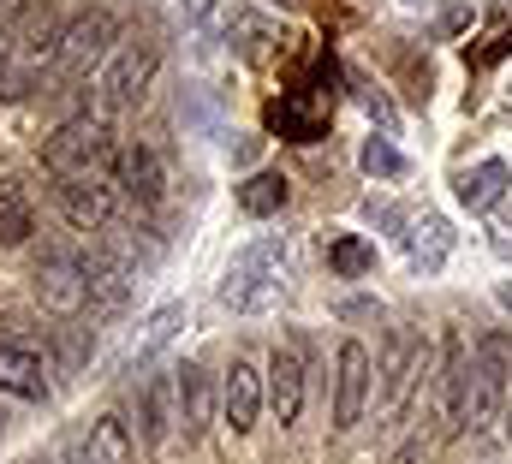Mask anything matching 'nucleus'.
Returning <instances> with one entry per match:
<instances>
[{
  "label": "nucleus",
  "mask_w": 512,
  "mask_h": 464,
  "mask_svg": "<svg viewBox=\"0 0 512 464\" xmlns=\"http://www.w3.org/2000/svg\"><path fill=\"white\" fill-rule=\"evenodd\" d=\"M280 292H286V238H280V232H262V238H251V244L227 262V274H221V304H227L233 316H262V310L280 304Z\"/></svg>",
  "instance_id": "f257e3e1"
},
{
  "label": "nucleus",
  "mask_w": 512,
  "mask_h": 464,
  "mask_svg": "<svg viewBox=\"0 0 512 464\" xmlns=\"http://www.w3.org/2000/svg\"><path fill=\"white\" fill-rule=\"evenodd\" d=\"M114 125L102 114H78L66 119L48 143H42V167L54 179H90V173H108L114 167Z\"/></svg>",
  "instance_id": "f03ea898"
},
{
  "label": "nucleus",
  "mask_w": 512,
  "mask_h": 464,
  "mask_svg": "<svg viewBox=\"0 0 512 464\" xmlns=\"http://www.w3.org/2000/svg\"><path fill=\"white\" fill-rule=\"evenodd\" d=\"M507 375H512V340H507V334H483V340H477V351H471V387H465L459 435H465V429H489V423L501 417Z\"/></svg>",
  "instance_id": "7ed1b4c3"
},
{
  "label": "nucleus",
  "mask_w": 512,
  "mask_h": 464,
  "mask_svg": "<svg viewBox=\"0 0 512 464\" xmlns=\"http://www.w3.org/2000/svg\"><path fill=\"white\" fill-rule=\"evenodd\" d=\"M114 36H120V24H114V12H78L72 24H60V48H54V78H90L96 66H108V54H114Z\"/></svg>",
  "instance_id": "20e7f679"
},
{
  "label": "nucleus",
  "mask_w": 512,
  "mask_h": 464,
  "mask_svg": "<svg viewBox=\"0 0 512 464\" xmlns=\"http://www.w3.org/2000/svg\"><path fill=\"white\" fill-rule=\"evenodd\" d=\"M149 78H155V48L149 42H126V48H114L108 54V66H102V78H96V114H126L143 102V90H149Z\"/></svg>",
  "instance_id": "39448f33"
},
{
  "label": "nucleus",
  "mask_w": 512,
  "mask_h": 464,
  "mask_svg": "<svg viewBox=\"0 0 512 464\" xmlns=\"http://www.w3.org/2000/svg\"><path fill=\"white\" fill-rule=\"evenodd\" d=\"M429 375V346L411 334V328H393L387 334V357H382V411L393 417L405 399H411V387Z\"/></svg>",
  "instance_id": "423d86ee"
},
{
  "label": "nucleus",
  "mask_w": 512,
  "mask_h": 464,
  "mask_svg": "<svg viewBox=\"0 0 512 464\" xmlns=\"http://www.w3.org/2000/svg\"><path fill=\"white\" fill-rule=\"evenodd\" d=\"M36 304L48 316H84L90 310V274L84 256H48L36 268Z\"/></svg>",
  "instance_id": "0eeeda50"
},
{
  "label": "nucleus",
  "mask_w": 512,
  "mask_h": 464,
  "mask_svg": "<svg viewBox=\"0 0 512 464\" xmlns=\"http://www.w3.org/2000/svg\"><path fill=\"white\" fill-rule=\"evenodd\" d=\"M370 375H376L370 351L358 340H346L340 357H334V429H358V417L370 405Z\"/></svg>",
  "instance_id": "6e6552de"
},
{
  "label": "nucleus",
  "mask_w": 512,
  "mask_h": 464,
  "mask_svg": "<svg viewBox=\"0 0 512 464\" xmlns=\"http://www.w3.org/2000/svg\"><path fill=\"white\" fill-rule=\"evenodd\" d=\"M114 185L126 191L137 209H155V203L167 197V167H161V155H155L149 143H126V149L114 155Z\"/></svg>",
  "instance_id": "1a4fd4ad"
},
{
  "label": "nucleus",
  "mask_w": 512,
  "mask_h": 464,
  "mask_svg": "<svg viewBox=\"0 0 512 464\" xmlns=\"http://www.w3.org/2000/svg\"><path fill=\"white\" fill-rule=\"evenodd\" d=\"M54 191H60V215L78 232H102L114 221V185H108L102 173H90V179H60Z\"/></svg>",
  "instance_id": "9d476101"
},
{
  "label": "nucleus",
  "mask_w": 512,
  "mask_h": 464,
  "mask_svg": "<svg viewBox=\"0 0 512 464\" xmlns=\"http://www.w3.org/2000/svg\"><path fill=\"white\" fill-rule=\"evenodd\" d=\"M84 274H90V310L120 316L126 298H131V280H137L131 256H120V250H90L84 256Z\"/></svg>",
  "instance_id": "9b49d317"
},
{
  "label": "nucleus",
  "mask_w": 512,
  "mask_h": 464,
  "mask_svg": "<svg viewBox=\"0 0 512 464\" xmlns=\"http://www.w3.org/2000/svg\"><path fill=\"white\" fill-rule=\"evenodd\" d=\"M179 429V399H173V375H155V381H143V393H137V441L155 453V447H167V435Z\"/></svg>",
  "instance_id": "f8f14e48"
},
{
  "label": "nucleus",
  "mask_w": 512,
  "mask_h": 464,
  "mask_svg": "<svg viewBox=\"0 0 512 464\" xmlns=\"http://www.w3.org/2000/svg\"><path fill=\"white\" fill-rule=\"evenodd\" d=\"M405 256H411V268L417 274H441L447 268V256H453V227L435 215V209H423V215H411L405 221Z\"/></svg>",
  "instance_id": "ddd939ff"
},
{
  "label": "nucleus",
  "mask_w": 512,
  "mask_h": 464,
  "mask_svg": "<svg viewBox=\"0 0 512 464\" xmlns=\"http://www.w3.org/2000/svg\"><path fill=\"white\" fill-rule=\"evenodd\" d=\"M173 399H179V435L197 441L209 429V411H215V387H209V369L203 363H185L173 369Z\"/></svg>",
  "instance_id": "4468645a"
},
{
  "label": "nucleus",
  "mask_w": 512,
  "mask_h": 464,
  "mask_svg": "<svg viewBox=\"0 0 512 464\" xmlns=\"http://www.w3.org/2000/svg\"><path fill=\"white\" fill-rule=\"evenodd\" d=\"M268 405H274L280 429L298 423V411H304V357H298V346H280L268 357Z\"/></svg>",
  "instance_id": "2eb2a0df"
},
{
  "label": "nucleus",
  "mask_w": 512,
  "mask_h": 464,
  "mask_svg": "<svg viewBox=\"0 0 512 464\" xmlns=\"http://www.w3.org/2000/svg\"><path fill=\"white\" fill-rule=\"evenodd\" d=\"M221 411H227V429L233 435H251L256 411H262V375H256L245 357H233L227 381H221Z\"/></svg>",
  "instance_id": "dca6fc26"
},
{
  "label": "nucleus",
  "mask_w": 512,
  "mask_h": 464,
  "mask_svg": "<svg viewBox=\"0 0 512 464\" xmlns=\"http://www.w3.org/2000/svg\"><path fill=\"white\" fill-rule=\"evenodd\" d=\"M512 191V167L507 161H477V167H465L459 179H453V197L471 209V215H489V209H501V197Z\"/></svg>",
  "instance_id": "f3484780"
},
{
  "label": "nucleus",
  "mask_w": 512,
  "mask_h": 464,
  "mask_svg": "<svg viewBox=\"0 0 512 464\" xmlns=\"http://www.w3.org/2000/svg\"><path fill=\"white\" fill-rule=\"evenodd\" d=\"M126 459H131L126 417H102V423H90V435H78V441L66 447L60 464H126Z\"/></svg>",
  "instance_id": "a211bd4d"
},
{
  "label": "nucleus",
  "mask_w": 512,
  "mask_h": 464,
  "mask_svg": "<svg viewBox=\"0 0 512 464\" xmlns=\"http://www.w3.org/2000/svg\"><path fill=\"white\" fill-rule=\"evenodd\" d=\"M0 393H12V399H48V369H42V357H30V351H18V346L0 340Z\"/></svg>",
  "instance_id": "6ab92c4d"
},
{
  "label": "nucleus",
  "mask_w": 512,
  "mask_h": 464,
  "mask_svg": "<svg viewBox=\"0 0 512 464\" xmlns=\"http://www.w3.org/2000/svg\"><path fill=\"white\" fill-rule=\"evenodd\" d=\"M465 387H471V351H465L459 334H447V346H441V399H447V429H453V435H459Z\"/></svg>",
  "instance_id": "aec40b11"
},
{
  "label": "nucleus",
  "mask_w": 512,
  "mask_h": 464,
  "mask_svg": "<svg viewBox=\"0 0 512 464\" xmlns=\"http://www.w3.org/2000/svg\"><path fill=\"white\" fill-rule=\"evenodd\" d=\"M179 328H185V304H161V310L143 322V334H137V346H131L126 363H131V369H149V363H155V351L167 346Z\"/></svg>",
  "instance_id": "412c9836"
},
{
  "label": "nucleus",
  "mask_w": 512,
  "mask_h": 464,
  "mask_svg": "<svg viewBox=\"0 0 512 464\" xmlns=\"http://www.w3.org/2000/svg\"><path fill=\"white\" fill-rule=\"evenodd\" d=\"M239 209L256 215V221H262V215H280V209H286V179H280V173L245 179V185H239Z\"/></svg>",
  "instance_id": "4be33fe9"
},
{
  "label": "nucleus",
  "mask_w": 512,
  "mask_h": 464,
  "mask_svg": "<svg viewBox=\"0 0 512 464\" xmlns=\"http://www.w3.org/2000/svg\"><path fill=\"white\" fill-rule=\"evenodd\" d=\"M328 262H334V274H346V280H364V274L376 268V250H370L364 238H352V232H340V238L328 244Z\"/></svg>",
  "instance_id": "5701e85b"
},
{
  "label": "nucleus",
  "mask_w": 512,
  "mask_h": 464,
  "mask_svg": "<svg viewBox=\"0 0 512 464\" xmlns=\"http://www.w3.org/2000/svg\"><path fill=\"white\" fill-rule=\"evenodd\" d=\"M30 238V203H24V191L6 179L0 185V244H24Z\"/></svg>",
  "instance_id": "b1692460"
},
{
  "label": "nucleus",
  "mask_w": 512,
  "mask_h": 464,
  "mask_svg": "<svg viewBox=\"0 0 512 464\" xmlns=\"http://www.w3.org/2000/svg\"><path fill=\"white\" fill-rule=\"evenodd\" d=\"M358 161H364V173H370V179H405V155H399L387 137H370Z\"/></svg>",
  "instance_id": "393cba45"
},
{
  "label": "nucleus",
  "mask_w": 512,
  "mask_h": 464,
  "mask_svg": "<svg viewBox=\"0 0 512 464\" xmlns=\"http://www.w3.org/2000/svg\"><path fill=\"white\" fill-rule=\"evenodd\" d=\"M364 108H370V114L382 119V131L393 125V108H387V96H382V90H364Z\"/></svg>",
  "instance_id": "a878e982"
},
{
  "label": "nucleus",
  "mask_w": 512,
  "mask_h": 464,
  "mask_svg": "<svg viewBox=\"0 0 512 464\" xmlns=\"http://www.w3.org/2000/svg\"><path fill=\"white\" fill-rule=\"evenodd\" d=\"M489 232H495V250H501V256H512V215H501Z\"/></svg>",
  "instance_id": "bb28decb"
},
{
  "label": "nucleus",
  "mask_w": 512,
  "mask_h": 464,
  "mask_svg": "<svg viewBox=\"0 0 512 464\" xmlns=\"http://www.w3.org/2000/svg\"><path fill=\"white\" fill-rule=\"evenodd\" d=\"M495 298H501V304L512 310V286H495Z\"/></svg>",
  "instance_id": "cd10ccee"
},
{
  "label": "nucleus",
  "mask_w": 512,
  "mask_h": 464,
  "mask_svg": "<svg viewBox=\"0 0 512 464\" xmlns=\"http://www.w3.org/2000/svg\"><path fill=\"white\" fill-rule=\"evenodd\" d=\"M30 464H48V459H30Z\"/></svg>",
  "instance_id": "c85d7f7f"
},
{
  "label": "nucleus",
  "mask_w": 512,
  "mask_h": 464,
  "mask_svg": "<svg viewBox=\"0 0 512 464\" xmlns=\"http://www.w3.org/2000/svg\"><path fill=\"white\" fill-rule=\"evenodd\" d=\"M507 435H512V423H507Z\"/></svg>",
  "instance_id": "c756f323"
},
{
  "label": "nucleus",
  "mask_w": 512,
  "mask_h": 464,
  "mask_svg": "<svg viewBox=\"0 0 512 464\" xmlns=\"http://www.w3.org/2000/svg\"><path fill=\"white\" fill-rule=\"evenodd\" d=\"M507 96H512V90H507Z\"/></svg>",
  "instance_id": "7c9ffc66"
}]
</instances>
